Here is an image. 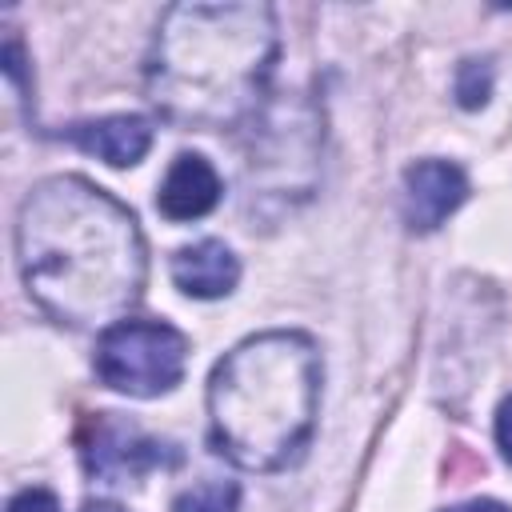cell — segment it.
Listing matches in <instances>:
<instances>
[{
    "mask_svg": "<svg viewBox=\"0 0 512 512\" xmlns=\"http://www.w3.org/2000/svg\"><path fill=\"white\" fill-rule=\"evenodd\" d=\"M16 260L52 320L100 332L128 316L148 268L136 216L84 176H48L24 196Z\"/></svg>",
    "mask_w": 512,
    "mask_h": 512,
    "instance_id": "6da1fadb",
    "label": "cell"
},
{
    "mask_svg": "<svg viewBox=\"0 0 512 512\" xmlns=\"http://www.w3.org/2000/svg\"><path fill=\"white\" fill-rule=\"evenodd\" d=\"M272 60L268 4H176L148 52V96L180 124L220 128L256 108Z\"/></svg>",
    "mask_w": 512,
    "mask_h": 512,
    "instance_id": "7a4b0ae2",
    "label": "cell"
},
{
    "mask_svg": "<svg viewBox=\"0 0 512 512\" xmlns=\"http://www.w3.org/2000/svg\"><path fill=\"white\" fill-rule=\"evenodd\" d=\"M316 404L320 352L304 332L248 336L208 376L212 444L248 472L296 464L316 428Z\"/></svg>",
    "mask_w": 512,
    "mask_h": 512,
    "instance_id": "3957f363",
    "label": "cell"
},
{
    "mask_svg": "<svg viewBox=\"0 0 512 512\" xmlns=\"http://www.w3.org/2000/svg\"><path fill=\"white\" fill-rule=\"evenodd\" d=\"M188 340L160 320H120L96 340V376L124 396L172 392L184 376Z\"/></svg>",
    "mask_w": 512,
    "mask_h": 512,
    "instance_id": "277c9868",
    "label": "cell"
},
{
    "mask_svg": "<svg viewBox=\"0 0 512 512\" xmlns=\"http://www.w3.org/2000/svg\"><path fill=\"white\" fill-rule=\"evenodd\" d=\"M168 460V444L144 436L136 424L120 416H100L92 424V440L84 448V464L96 480L120 484L128 476H140L148 468H160Z\"/></svg>",
    "mask_w": 512,
    "mask_h": 512,
    "instance_id": "5b68a950",
    "label": "cell"
},
{
    "mask_svg": "<svg viewBox=\"0 0 512 512\" xmlns=\"http://www.w3.org/2000/svg\"><path fill=\"white\" fill-rule=\"evenodd\" d=\"M468 196V180L448 160H416L404 172V220L416 232L444 224Z\"/></svg>",
    "mask_w": 512,
    "mask_h": 512,
    "instance_id": "8992f818",
    "label": "cell"
},
{
    "mask_svg": "<svg viewBox=\"0 0 512 512\" xmlns=\"http://www.w3.org/2000/svg\"><path fill=\"white\" fill-rule=\"evenodd\" d=\"M80 152L112 164V168H128L136 160H144V152L152 148V124L144 116H104V120H84L72 124L64 132Z\"/></svg>",
    "mask_w": 512,
    "mask_h": 512,
    "instance_id": "52a82bcc",
    "label": "cell"
},
{
    "mask_svg": "<svg viewBox=\"0 0 512 512\" xmlns=\"http://www.w3.org/2000/svg\"><path fill=\"white\" fill-rule=\"evenodd\" d=\"M216 200H220V176L196 152H184L172 160V168L160 184V196H156V204L168 220H200L216 208Z\"/></svg>",
    "mask_w": 512,
    "mask_h": 512,
    "instance_id": "ba28073f",
    "label": "cell"
},
{
    "mask_svg": "<svg viewBox=\"0 0 512 512\" xmlns=\"http://www.w3.org/2000/svg\"><path fill=\"white\" fill-rule=\"evenodd\" d=\"M172 280L180 292H188L196 300H216V296H228L236 288L240 260L228 244L200 240V244H188L172 256Z\"/></svg>",
    "mask_w": 512,
    "mask_h": 512,
    "instance_id": "9c48e42d",
    "label": "cell"
},
{
    "mask_svg": "<svg viewBox=\"0 0 512 512\" xmlns=\"http://www.w3.org/2000/svg\"><path fill=\"white\" fill-rule=\"evenodd\" d=\"M240 488L232 480H200L172 500V512H236Z\"/></svg>",
    "mask_w": 512,
    "mask_h": 512,
    "instance_id": "30bf717a",
    "label": "cell"
},
{
    "mask_svg": "<svg viewBox=\"0 0 512 512\" xmlns=\"http://www.w3.org/2000/svg\"><path fill=\"white\" fill-rule=\"evenodd\" d=\"M492 92V64L488 60H464L456 72V100L464 108H480Z\"/></svg>",
    "mask_w": 512,
    "mask_h": 512,
    "instance_id": "8fae6325",
    "label": "cell"
},
{
    "mask_svg": "<svg viewBox=\"0 0 512 512\" xmlns=\"http://www.w3.org/2000/svg\"><path fill=\"white\" fill-rule=\"evenodd\" d=\"M8 512H60V504L48 488H24L8 500Z\"/></svg>",
    "mask_w": 512,
    "mask_h": 512,
    "instance_id": "7c38bea8",
    "label": "cell"
},
{
    "mask_svg": "<svg viewBox=\"0 0 512 512\" xmlns=\"http://www.w3.org/2000/svg\"><path fill=\"white\" fill-rule=\"evenodd\" d=\"M496 444H500V452L512 460V396L496 408Z\"/></svg>",
    "mask_w": 512,
    "mask_h": 512,
    "instance_id": "4fadbf2b",
    "label": "cell"
},
{
    "mask_svg": "<svg viewBox=\"0 0 512 512\" xmlns=\"http://www.w3.org/2000/svg\"><path fill=\"white\" fill-rule=\"evenodd\" d=\"M444 512H512V508L500 504V500H464V504H452Z\"/></svg>",
    "mask_w": 512,
    "mask_h": 512,
    "instance_id": "5bb4252c",
    "label": "cell"
},
{
    "mask_svg": "<svg viewBox=\"0 0 512 512\" xmlns=\"http://www.w3.org/2000/svg\"><path fill=\"white\" fill-rule=\"evenodd\" d=\"M80 512H124V508H116V504H104V500H96V504H84Z\"/></svg>",
    "mask_w": 512,
    "mask_h": 512,
    "instance_id": "9a60e30c",
    "label": "cell"
}]
</instances>
